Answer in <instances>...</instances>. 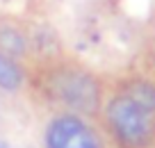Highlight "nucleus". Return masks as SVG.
Listing matches in <instances>:
<instances>
[{"instance_id": "f257e3e1", "label": "nucleus", "mask_w": 155, "mask_h": 148, "mask_svg": "<svg viewBox=\"0 0 155 148\" xmlns=\"http://www.w3.org/2000/svg\"><path fill=\"white\" fill-rule=\"evenodd\" d=\"M44 91L53 103L68 114L87 116L96 114L101 107V84L96 75L78 64H59L46 73Z\"/></svg>"}, {"instance_id": "f03ea898", "label": "nucleus", "mask_w": 155, "mask_h": 148, "mask_svg": "<svg viewBox=\"0 0 155 148\" xmlns=\"http://www.w3.org/2000/svg\"><path fill=\"white\" fill-rule=\"evenodd\" d=\"M105 123L119 148H148L155 139L153 114L123 94H116L107 100Z\"/></svg>"}, {"instance_id": "7ed1b4c3", "label": "nucleus", "mask_w": 155, "mask_h": 148, "mask_svg": "<svg viewBox=\"0 0 155 148\" xmlns=\"http://www.w3.org/2000/svg\"><path fill=\"white\" fill-rule=\"evenodd\" d=\"M46 148H103L98 134L78 114H59L46 128Z\"/></svg>"}, {"instance_id": "20e7f679", "label": "nucleus", "mask_w": 155, "mask_h": 148, "mask_svg": "<svg viewBox=\"0 0 155 148\" xmlns=\"http://www.w3.org/2000/svg\"><path fill=\"white\" fill-rule=\"evenodd\" d=\"M126 98H130L132 103H137L139 107H144L146 112L155 114V82L148 77H126L121 82V91Z\"/></svg>"}, {"instance_id": "39448f33", "label": "nucleus", "mask_w": 155, "mask_h": 148, "mask_svg": "<svg viewBox=\"0 0 155 148\" xmlns=\"http://www.w3.org/2000/svg\"><path fill=\"white\" fill-rule=\"evenodd\" d=\"M30 48V37L16 25H5L0 28V53L9 55L12 59L21 57V55L28 53Z\"/></svg>"}, {"instance_id": "423d86ee", "label": "nucleus", "mask_w": 155, "mask_h": 148, "mask_svg": "<svg viewBox=\"0 0 155 148\" xmlns=\"http://www.w3.org/2000/svg\"><path fill=\"white\" fill-rule=\"evenodd\" d=\"M21 84H23V71H21V66L9 55L0 53V89L16 91Z\"/></svg>"}, {"instance_id": "0eeeda50", "label": "nucleus", "mask_w": 155, "mask_h": 148, "mask_svg": "<svg viewBox=\"0 0 155 148\" xmlns=\"http://www.w3.org/2000/svg\"><path fill=\"white\" fill-rule=\"evenodd\" d=\"M0 148H7V146H5V143H2V141H0Z\"/></svg>"}, {"instance_id": "6e6552de", "label": "nucleus", "mask_w": 155, "mask_h": 148, "mask_svg": "<svg viewBox=\"0 0 155 148\" xmlns=\"http://www.w3.org/2000/svg\"><path fill=\"white\" fill-rule=\"evenodd\" d=\"M153 66H155V53H153Z\"/></svg>"}]
</instances>
